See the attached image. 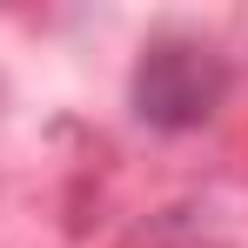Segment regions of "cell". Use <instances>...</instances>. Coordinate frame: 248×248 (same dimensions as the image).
<instances>
[{
    "label": "cell",
    "mask_w": 248,
    "mask_h": 248,
    "mask_svg": "<svg viewBox=\"0 0 248 248\" xmlns=\"http://www.w3.org/2000/svg\"><path fill=\"white\" fill-rule=\"evenodd\" d=\"M221 94H228V67L195 41H155L134 67V114L161 134L202 127Z\"/></svg>",
    "instance_id": "6da1fadb"
}]
</instances>
